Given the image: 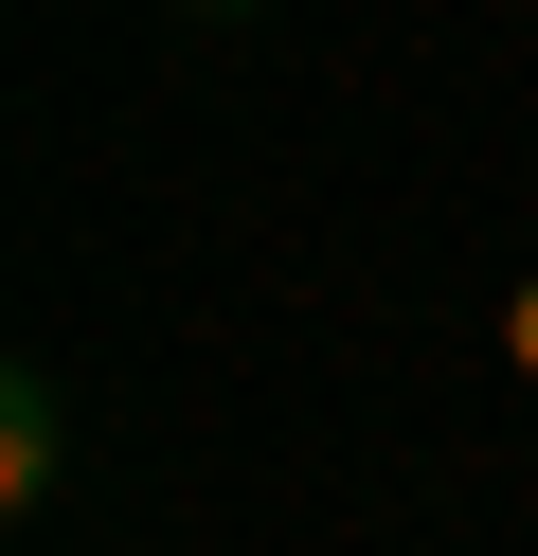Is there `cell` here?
Returning <instances> with one entry per match:
<instances>
[{"label": "cell", "mask_w": 538, "mask_h": 556, "mask_svg": "<svg viewBox=\"0 0 538 556\" xmlns=\"http://www.w3.org/2000/svg\"><path fill=\"white\" fill-rule=\"evenodd\" d=\"M54 467H72V413H54V377L18 359V377H0V503L36 520V503H54Z\"/></svg>", "instance_id": "1"}, {"label": "cell", "mask_w": 538, "mask_h": 556, "mask_svg": "<svg viewBox=\"0 0 538 556\" xmlns=\"http://www.w3.org/2000/svg\"><path fill=\"white\" fill-rule=\"evenodd\" d=\"M502 377H538V269L502 288Z\"/></svg>", "instance_id": "2"}, {"label": "cell", "mask_w": 538, "mask_h": 556, "mask_svg": "<svg viewBox=\"0 0 538 556\" xmlns=\"http://www.w3.org/2000/svg\"><path fill=\"white\" fill-rule=\"evenodd\" d=\"M179 18H270V0H179Z\"/></svg>", "instance_id": "3"}]
</instances>
